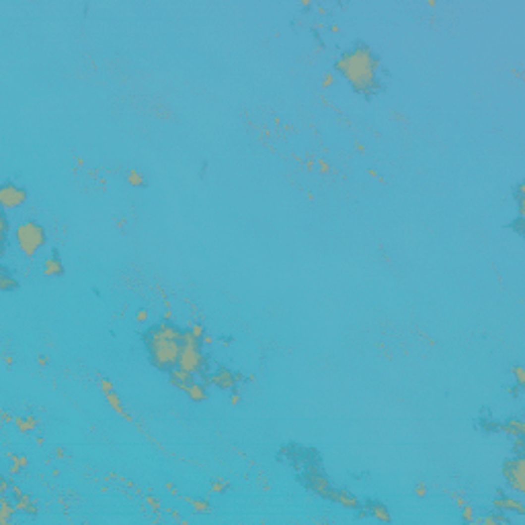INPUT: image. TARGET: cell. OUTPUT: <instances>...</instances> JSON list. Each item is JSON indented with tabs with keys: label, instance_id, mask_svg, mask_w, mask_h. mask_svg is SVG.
Returning <instances> with one entry per match:
<instances>
[{
	"label": "cell",
	"instance_id": "cell-10",
	"mask_svg": "<svg viewBox=\"0 0 525 525\" xmlns=\"http://www.w3.org/2000/svg\"><path fill=\"white\" fill-rule=\"evenodd\" d=\"M185 394L189 396L191 402H203V400H207V384L201 382V380L197 378V380H195V382L185 390Z\"/></svg>",
	"mask_w": 525,
	"mask_h": 525
},
{
	"label": "cell",
	"instance_id": "cell-12",
	"mask_svg": "<svg viewBox=\"0 0 525 525\" xmlns=\"http://www.w3.org/2000/svg\"><path fill=\"white\" fill-rule=\"evenodd\" d=\"M363 509H367V515L376 517L378 521H386V523H390V521H392V517H390V513H388L386 505H384V503H380V501H369V503H367Z\"/></svg>",
	"mask_w": 525,
	"mask_h": 525
},
{
	"label": "cell",
	"instance_id": "cell-14",
	"mask_svg": "<svg viewBox=\"0 0 525 525\" xmlns=\"http://www.w3.org/2000/svg\"><path fill=\"white\" fill-rule=\"evenodd\" d=\"M105 398H107L109 407H111V408H113V410H115L119 416H121V418H125L127 423H131V421H133V418H131V414H127V412H125L123 404H121V400H119V396H117V392H115V390H113V392H107V394H105Z\"/></svg>",
	"mask_w": 525,
	"mask_h": 525
},
{
	"label": "cell",
	"instance_id": "cell-6",
	"mask_svg": "<svg viewBox=\"0 0 525 525\" xmlns=\"http://www.w3.org/2000/svg\"><path fill=\"white\" fill-rule=\"evenodd\" d=\"M29 197V193L25 187L17 185V183H4L2 187H0V203H2V209L6 212V209H17L21 205H25Z\"/></svg>",
	"mask_w": 525,
	"mask_h": 525
},
{
	"label": "cell",
	"instance_id": "cell-19",
	"mask_svg": "<svg viewBox=\"0 0 525 525\" xmlns=\"http://www.w3.org/2000/svg\"><path fill=\"white\" fill-rule=\"evenodd\" d=\"M511 373L515 376V382H517V386H525V369H523V365H515V367H511Z\"/></svg>",
	"mask_w": 525,
	"mask_h": 525
},
{
	"label": "cell",
	"instance_id": "cell-18",
	"mask_svg": "<svg viewBox=\"0 0 525 525\" xmlns=\"http://www.w3.org/2000/svg\"><path fill=\"white\" fill-rule=\"evenodd\" d=\"M125 178H127V183L131 187H146V176L142 173H138V171H129L125 175Z\"/></svg>",
	"mask_w": 525,
	"mask_h": 525
},
{
	"label": "cell",
	"instance_id": "cell-3",
	"mask_svg": "<svg viewBox=\"0 0 525 525\" xmlns=\"http://www.w3.org/2000/svg\"><path fill=\"white\" fill-rule=\"evenodd\" d=\"M181 355H178V365L193 376H205L207 373V355L203 353V343L199 339H195L189 328L183 331L181 337Z\"/></svg>",
	"mask_w": 525,
	"mask_h": 525
},
{
	"label": "cell",
	"instance_id": "cell-13",
	"mask_svg": "<svg viewBox=\"0 0 525 525\" xmlns=\"http://www.w3.org/2000/svg\"><path fill=\"white\" fill-rule=\"evenodd\" d=\"M43 273H46L48 277H59V275L64 273V265H62V261H59V254H58V252H54V254H52V259L46 261Z\"/></svg>",
	"mask_w": 525,
	"mask_h": 525
},
{
	"label": "cell",
	"instance_id": "cell-32",
	"mask_svg": "<svg viewBox=\"0 0 525 525\" xmlns=\"http://www.w3.org/2000/svg\"><path fill=\"white\" fill-rule=\"evenodd\" d=\"M238 402H240V394L234 390V394H232V398H230V404H238Z\"/></svg>",
	"mask_w": 525,
	"mask_h": 525
},
{
	"label": "cell",
	"instance_id": "cell-9",
	"mask_svg": "<svg viewBox=\"0 0 525 525\" xmlns=\"http://www.w3.org/2000/svg\"><path fill=\"white\" fill-rule=\"evenodd\" d=\"M169 380H171V384L175 386V388H178V390H185L197 380V376H193V373H189V371H185V369H181V367H175L173 371H169Z\"/></svg>",
	"mask_w": 525,
	"mask_h": 525
},
{
	"label": "cell",
	"instance_id": "cell-27",
	"mask_svg": "<svg viewBox=\"0 0 525 525\" xmlns=\"http://www.w3.org/2000/svg\"><path fill=\"white\" fill-rule=\"evenodd\" d=\"M333 82H335L333 74H324V76H322V86H333Z\"/></svg>",
	"mask_w": 525,
	"mask_h": 525
},
{
	"label": "cell",
	"instance_id": "cell-5",
	"mask_svg": "<svg viewBox=\"0 0 525 525\" xmlns=\"http://www.w3.org/2000/svg\"><path fill=\"white\" fill-rule=\"evenodd\" d=\"M523 472H525V456L515 454V458L505 460L503 464V476L507 488L511 490L515 497H523L525 494V482H523Z\"/></svg>",
	"mask_w": 525,
	"mask_h": 525
},
{
	"label": "cell",
	"instance_id": "cell-23",
	"mask_svg": "<svg viewBox=\"0 0 525 525\" xmlns=\"http://www.w3.org/2000/svg\"><path fill=\"white\" fill-rule=\"evenodd\" d=\"M193 507H195V511H199V513H207L209 509H212L207 501H201V499L199 501H193Z\"/></svg>",
	"mask_w": 525,
	"mask_h": 525
},
{
	"label": "cell",
	"instance_id": "cell-30",
	"mask_svg": "<svg viewBox=\"0 0 525 525\" xmlns=\"http://www.w3.org/2000/svg\"><path fill=\"white\" fill-rule=\"evenodd\" d=\"M318 164H320V173H328V171H331V167H328V162H324V160H320Z\"/></svg>",
	"mask_w": 525,
	"mask_h": 525
},
{
	"label": "cell",
	"instance_id": "cell-31",
	"mask_svg": "<svg viewBox=\"0 0 525 525\" xmlns=\"http://www.w3.org/2000/svg\"><path fill=\"white\" fill-rule=\"evenodd\" d=\"M48 363H50V359H48L46 355H39V365H41V367H46Z\"/></svg>",
	"mask_w": 525,
	"mask_h": 525
},
{
	"label": "cell",
	"instance_id": "cell-21",
	"mask_svg": "<svg viewBox=\"0 0 525 525\" xmlns=\"http://www.w3.org/2000/svg\"><path fill=\"white\" fill-rule=\"evenodd\" d=\"M462 517H464V521L474 523V519H476V515H474V509H472L470 505H464V507H462Z\"/></svg>",
	"mask_w": 525,
	"mask_h": 525
},
{
	"label": "cell",
	"instance_id": "cell-1",
	"mask_svg": "<svg viewBox=\"0 0 525 525\" xmlns=\"http://www.w3.org/2000/svg\"><path fill=\"white\" fill-rule=\"evenodd\" d=\"M335 70L347 80L357 93L371 97L378 91L380 84V58L373 54V50L365 43H357L355 48L343 52L337 62Z\"/></svg>",
	"mask_w": 525,
	"mask_h": 525
},
{
	"label": "cell",
	"instance_id": "cell-17",
	"mask_svg": "<svg viewBox=\"0 0 525 525\" xmlns=\"http://www.w3.org/2000/svg\"><path fill=\"white\" fill-rule=\"evenodd\" d=\"M14 425L19 427L21 433H31L37 427V418H33V416H17V418H14Z\"/></svg>",
	"mask_w": 525,
	"mask_h": 525
},
{
	"label": "cell",
	"instance_id": "cell-25",
	"mask_svg": "<svg viewBox=\"0 0 525 525\" xmlns=\"http://www.w3.org/2000/svg\"><path fill=\"white\" fill-rule=\"evenodd\" d=\"M8 490H10V482H8V478H6V476H2V480H0V492H2V494H8Z\"/></svg>",
	"mask_w": 525,
	"mask_h": 525
},
{
	"label": "cell",
	"instance_id": "cell-8",
	"mask_svg": "<svg viewBox=\"0 0 525 525\" xmlns=\"http://www.w3.org/2000/svg\"><path fill=\"white\" fill-rule=\"evenodd\" d=\"M209 384H214L222 390H236V384H238V378L236 373L226 369V367H220L216 371L209 373Z\"/></svg>",
	"mask_w": 525,
	"mask_h": 525
},
{
	"label": "cell",
	"instance_id": "cell-24",
	"mask_svg": "<svg viewBox=\"0 0 525 525\" xmlns=\"http://www.w3.org/2000/svg\"><path fill=\"white\" fill-rule=\"evenodd\" d=\"M99 386H101V390H103V394L113 392V390H115V386H113L109 380H101V382H99Z\"/></svg>",
	"mask_w": 525,
	"mask_h": 525
},
{
	"label": "cell",
	"instance_id": "cell-28",
	"mask_svg": "<svg viewBox=\"0 0 525 525\" xmlns=\"http://www.w3.org/2000/svg\"><path fill=\"white\" fill-rule=\"evenodd\" d=\"M146 503H148V505H152V507H154V511H158V509H160V503H158L154 497H148Z\"/></svg>",
	"mask_w": 525,
	"mask_h": 525
},
{
	"label": "cell",
	"instance_id": "cell-29",
	"mask_svg": "<svg viewBox=\"0 0 525 525\" xmlns=\"http://www.w3.org/2000/svg\"><path fill=\"white\" fill-rule=\"evenodd\" d=\"M136 320H138V322H146V320H148V312H146V310H140V312H138V316H136Z\"/></svg>",
	"mask_w": 525,
	"mask_h": 525
},
{
	"label": "cell",
	"instance_id": "cell-20",
	"mask_svg": "<svg viewBox=\"0 0 525 525\" xmlns=\"http://www.w3.org/2000/svg\"><path fill=\"white\" fill-rule=\"evenodd\" d=\"M189 333L195 337V339H203V335H205V326L201 324V322H195V324H191V328H189Z\"/></svg>",
	"mask_w": 525,
	"mask_h": 525
},
{
	"label": "cell",
	"instance_id": "cell-15",
	"mask_svg": "<svg viewBox=\"0 0 525 525\" xmlns=\"http://www.w3.org/2000/svg\"><path fill=\"white\" fill-rule=\"evenodd\" d=\"M335 501L341 503L343 507H347V509H359L361 505H359V501L353 497V494L349 490H339L337 488V494H335Z\"/></svg>",
	"mask_w": 525,
	"mask_h": 525
},
{
	"label": "cell",
	"instance_id": "cell-2",
	"mask_svg": "<svg viewBox=\"0 0 525 525\" xmlns=\"http://www.w3.org/2000/svg\"><path fill=\"white\" fill-rule=\"evenodd\" d=\"M181 337L183 328H178L171 320H162L160 324L150 326L144 333V345L150 357V363L160 371H173L178 365L181 355Z\"/></svg>",
	"mask_w": 525,
	"mask_h": 525
},
{
	"label": "cell",
	"instance_id": "cell-7",
	"mask_svg": "<svg viewBox=\"0 0 525 525\" xmlns=\"http://www.w3.org/2000/svg\"><path fill=\"white\" fill-rule=\"evenodd\" d=\"M501 497L494 499V507H497V511H503V513H517V515H523L525 513V505L519 497H513V494H509L505 490H499Z\"/></svg>",
	"mask_w": 525,
	"mask_h": 525
},
{
	"label": "cell",
	"instance_id": "cell-22",
	"mask_svg": "<svg viewBox=\"0 0 525 525\" xmlns=\"http://www.w3.org/2000/svg\"><path fill=\"white\" fill-rule=\"evenodd\" d=\"M228 488H230V484H228V482H224V480H216V482H212V490L218 492V494H224Z\"/></svg>",
	"mask_w": 525,
	"mask_h": 525
},
{
	"label": "cell",
	"instance_id": "cell-11",
	"mask_svg": "<svg viewBox=\"0 0 525 525\" xmlns=\"http://www.w3.org/2000/svg\"><path fill=\"white\" fill-rule=\"evenodd\" d=\"M501 433L509 435V437H523L525 435V423L521 418H509V421L501 423Z\"/></svg>",
	"mask_w": 525,
	"mask_h": 525
},
{
	"label": "cell",
	"instance_id": "cell-16",
	"mask_svg": "<svg viewBox=\"0 0 525 525\" xmlns=\"http://www.w3.org/2000/svg\"><path fill=\"white\" fill-rule=\"evenodd\" d=\"M0 290H2V292H14V290H19V281L14 279L12 275H8L6 267L0 269Z\"/></svg>",
	"mask_w": 525,
	"mask_h": 525
},
{
	"label": "cell",
	"instance_id": "cell-4",
	"mask_svg": "<svg viewBox=\"0 0 525 525\" xmlns=\"http://www.w3.org/2000/svg\"><path fill=\"white\" fill-rule=\"evenodd\" d=\"M12 240H14V244L19 246V250L25 254V257L31 259L43 246H46L48 234H46V230H43V226H39L35 220H27V222L19 224V226L14 228Z\"/></svg>",
	"mask_w": 525,
	"mask_h": 525
},
{
	"label": "cell",
	"instance_id": "cell-26",
	"mask_svg": "<svg viewBox=\"0 0 525 525\" xmlns=\"http://www.w3.org/2000/svg\"><path fill=\"white\" fill-rule=\"evenodd\" d=\"M414 494H416L418 499H423L425 494H427V486H425L423 482H421V484H416V488H414Z\"/></svg>",
	"mask_w": 525,
	"mask_h": 525
}]
</instances>
